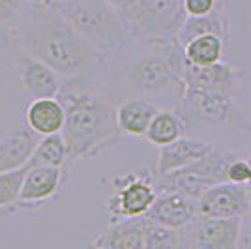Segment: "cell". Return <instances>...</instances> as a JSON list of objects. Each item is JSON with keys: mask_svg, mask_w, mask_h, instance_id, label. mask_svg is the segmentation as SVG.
I'll return each instance as SVG.
<instances>
[{"mask_svg": "<svg viewBox=\"0 0 251 249\" xmlns=\"http://www.w3.org/2000/svg\"><path fill=\"white\" fill-rule=\"evenodd\" d=\"M11 34L21 52L49 64L64 81H86L109 60L70 25L54 0H25Z\"/></svg>", "mask_w": 251, "mask_h": 249, "instance_id": "obj_1", "label": "cell"}, {"mask_svg": "<svg viewBox=\"0 0 251 249\" xmlns=\"http://www.w3.org/2000/svg\"><path fill=\"white\" fill-rule=\"evenodd\" d=\"M66 109L62 137L70 161L100 156L122 133L111 98L84 81H64L56 96Z\"/></svg>", "mask_w": 251, "mask_h": 249, "instance_id": "obj_2", "label": "cell"}, {"mask_svg": "<svg viewBox=\"0 0 251 249\" xmlns=\"http://www.w3.org/2000/svg\"><path fill=\"white\" fill-rule=\"evenodd\" d=\"M122 52L127 54L124 77L135 92L154 103L163 100L173 109L180 107L186 88L180 68L186 54L178 38H137Z\"/></svg>", "mask_w": 251, "mask_h": 249, "instance_id": "obj_3", "label": "cell"}, {"mask_svg": "<svg viewBox=\"0 0 251 249\" xmlns=\"http://www.w3.org/2000/svg\"><path fill=\"white\" fill-rule=\"evenodd\" d=\"M54 4L75 30L107 58L135 43V28L107 0H54Z\"/></svg>", "mask_w": 251, "mask_h": 249, "instance_id": "obj_4", "label": "cell"}, {"mask_svg": "<svg viewBox=\"0 0 251 249\" xmlns=\"http://www.w3.org/2000/svg\"><path fill=\"white\" fill-rule=\"evenodd\" d=\"M236 157V154L221 145L201 157L191 165L178 169L167 174H154V184L157 191H176L191 199H199L208 187L227 180V167Z\"/></svg>", "mask_w": 251, "mask_h": 249, "instance_id": "obj_5", "label": "cell"}, {"mask_svg": "<svg viewBox=\"0 0 251 249\" xmlns=\"http://www.w3.org/2000/svg\"><path fill=\"white\" fill-rule=\"evenodd\" d=\"M178 111L182 113L186 125L197 124L206 127H229V125H248L250 122L238 107L236 96L216 90L184 88V96Z\"/></svg>", "mask_w": 251, "mask_h": 249, "instance_id": "obj_6", "label": "cell"}, {"mask_svg": "<svg viewBox=\"0 0 251 249\" xmlns=\"http://www.w3.org/2000/svg\"><path fill=\"white\" fill-rule=\"evenodd\" d=\"M115 191L107 202L111 221L124 218H143L157 197L154 174H126L113 182Z\"/></svg>", "mask_w": 251, "mask_h": 249, "instance_id": "obj_7", "label": "cell"}, {"mask_svg": "<svg viewBox=\"0 0 251 249\" xmlns=\"http://www.w3.org/2000/svg\"><path fill=\"white\" fill-rule=\"evenodd\" d=\"M186 19L184 0H141L131 25L137 38H176Z\"/></svg>", "mask_w": 251, "mask_h": 249, "instance_id": "obj_8", "label": "cell"}, {"mask_svg": "<svg viewBox=\"0 0 251 249\" xmlns=\"http://www.w3.org/2000/svg\"><path fill=\"white\" fill-rule=\"evenodd\" d=\"M242 218L197 216L188 227L180 228V248L234 249L240 242Z\"/></svg>", "mask_w": 251, "mask_h": 249, "instance_id": "obj_9", "label": "cell"}, {"mask_svg": "<svg viewBox=\"0 0 251 249\" xmlns=\"http://www.w3.org/2000/svg\"><path fill=\"white\" fill-rule=\"evenodd\" d=\"M197 210L204 218H244L251 210V189L229 180L214 184L197 199Z\"/></svg>", "mask_w": 251, "mask_h": 249, "instance_id": "obj_10", "label": "cell"}, {"mask_svg": "<svg viewBox=\"0 0 251 249\" xmlns=\"http://www.w3.org/2000/svg\"><path fill=\"white\" fill-rule=\"evenodd\" d=\"M180 77L189 88L216 90V92H227L236 96L238 84H240V68L223 60L214 66H195L188 62L186 58L180 68Z\"/></svg>", "mask_w": 251, "mask_h": 249, "instance_id": "obj_11", "label": "cell"}, {"mask_svg": "<svg viewBox=\"0 0 251 249\" xmlns=\"http://www.w3.org/2000/svg\"><path fill=\"white\" fill-rule=\"evenodd\" d=\"M15 73L19 84L25 90L28 98H54L58 96L60 88L64 84L62 75L52 70L49 64L43 60L32 56V54H25L15 64Z\"/></svg>", "mask_w": 251, "mask_h": 249, "instance_id": "obj_12", "label": "cell"}, {"mask_svg": "<svg viewBox=\"0 0 251 249\" xmlns=\"http://www.w3.org/2000/svg\"><path fill=\"white\" fill-rule=\"evenodd\" d=\"M197 216V199H191L176 191H157L156 200L147 214V218L152 221L175 230L188 227Z\"/></svg>", "mask_w": 251, "mask_h": 249, "instance_id": "obj_13", "label": "cell"}, {"mask_svg": "<svg viewBox=\"0 0 251 249\" xmlns=\"http://www.w3.org/2000/svg\"><path fill=\"white\" fill-rule=\"evenodd\" d=\"M216 148L214 143L197 139V137H180L175 143L165 146H159L156 159V173L154 174H167L178 169L191 165L195 161H199L201 157H204Z\"/></svg>", "mask_w": 251, "mask_h": 249, "instance_id": "obj_14", "label": "cell"}, {"mask_svg": "<svg viewBox=\"0 0 251 249\" xmlns=\"http://www.w3.org/2000/svg\"><path fill=\"white\" fill-rule=\"evenodd\" d=\"M64 184V169L54 165H28L19 206H36L52 199Z\"/></svg>", "mask_w": 251, "mask_h": 249, "instance_id": "obj_15", "label": "cell"}, {"mask_svg": "<svg viewBox=\"0 0 251 249\" xmlns=\"http://www.w3.org/2000/svg\"><path fill=\"white\" fill-rule=\"evenodd\" d=\"M90 246L101 249H145V218L116 219Z\"/></svg>", "mask_w": 251, "mask_h": 249, "instance_id": "obj_16", "label": "cell"}, {"mask_svg": "<svg viewBox=\"0 0 251 249\" xmlns=\"http://www.w3.org/2000/svg\"><path fill=\"white\" fill-rule=\"evenodd\" d=\"M26 125L40 137L62 133L66 124V109L62 101L54 98H34L25 113Z\"/></svg>", "mask_w": 251, "mask_h": 249, "instance_id": "obj_17", "label": "cell"}, {"mask_svg": "<svg viewBox=\"0 0 251 249\" xmlns=\"http://www.w3.org/2000/svg\"><path fill=\"white\" fill-rule=\"evenodd\" d=\"M38 143L40 135L30 127L4 133L0 137V173L28 165Z\"/></svg>", "mask_w": 251, "mask_h": 249, "instance_id": "obj_18", "label": "cell"}, {"mask_svg": "<svg viewBox=\"0 0 251 249\" xmlns=\"http://www.w3.org/2000/svg\"><path fill=\"white\" fill-rule=\"evenodd\" d=\"M159 109H161L159 105L143 96L118 103L116 105V120H118L120 131L131 137H145L148 125Z\"/></svg>", "mask_w": 251, "mask_h": 249, "instance_id": "obj_19", "label": "cell"}, {"mask_svg": "<svg viewBox=\"0 0 251 249\" xmlns=\"http://www.w3.org/2000/svg\"><path fill=\"white\" fill-rule=\"evenodd\" d=\"M201 34H216V36H221L225 42L229 43L230 21L227 11H225V8L221 4H218L208 15L188 17L186 23H184V26L178 32L176 38L182 45H186L189 40H193L195 36H201Z\"/></svg>", "mask_w": 251, "mask_h": 249, "instance_id": "obj_20", "label": "cell"}, {"mask_svg": "<svg viewBox=\"0 0 251 249\" xmlns=\"http://www.w3.org/2000/svg\"><path fill=\"white\" fill-rule=\"evenodd\" d=\"M186 120L182 113L178 109H173V107H161L156 113V116L152 118V122L148 125L147 137L148 143H152L154 146H165L175 143L176 139L184 135L186 131Z\"/></svg>", "mask_w": 251, "mask_h": 249, "instance_id": "obj_21", "label": "cell"}, {"mask_svg": "<svg viewBox=\"0 0 251 249\" xmlns=\"http://www.w3.org/2000/svg\"><path fill=\"white\" fill-rule=\"evenodd\" d=\"M227 42L216 34H201L184 45L188 62L195 66H214L223 60Z\"/></svg>", "mask_w": 251, "mask_h": 249, "instance_id": "obj_22", "label": "cell"}, {"mask_svg": "<svg viewBox=\"0 0 251 249\" xmlns=\"http://www.w3.org/2000/svg\"><path fill=\"white\" fill-rule=\"evenodd\" d=\"M66 161H70V152H68L62 133H52V135H45L40 139L28 165L64 167Z\"/></svg>", "mask_w": 251, "mask_h": 249, "instance_id": "obj_23", "label": "cell"}, {"mask_svg": "<svg viewBox=\"0 0 251 249\" xmlns=\"http://www.w3.org/2000/svg\"><path fill=\"white\" fill-rule=\"evenodd\" d=\"M26 171H28V165L0 173V210H10V208L19 206Z\"/></svg>", "mask_w": 251, "mask_h": 249, "instance_id": "obj_24", "label": "cell"}, {"mask_svg": "<svg viewBox=\"0 0 251 249\" xmlns=\"http://www.w3.org/2000/svg\"><path fill=\"white\" fill-rule=\"evenodd\" d=\"M145 218V249H171L180 248V230L169 228Z\"/></svg>", "mask_w": 251, "mask_h": 249, "instance_id": "obj_25", "label": "cell"}, {"mask_svg": "<svg viewBox=\"0 0 251 249\" xmlns=\"http://www.w3.org/2000/svg\"><path fill=\"white\" fill-rule=\"evenodd\" d=\"M227 180L234 184H246L250 186L251 182V165L248 157L236 156L227 167Z\"/></svg>", "mask_w": 251, "mask_h": 249, "instance_id": "obj_26", "label": "cell"}, {"mask_svg": "<svg viewBox=\"0 0 251 249\" xmlns=\"http://www.w3.org/2000/svg\"><path fill=\"white\" fill-rule=\"evenodd\" d=\"M25 0H0V25H13L21 13Z\"/></svg>", "mask_w": 251, "mask_h": 249, "instance_id": "obj_27", "label": "cell"}, {"mask_svg": "<svg viewBox=\"0 0 251 249\" xmlns=\"http://www.w3.org/2000/svg\"><path fill=\"white\" fill-rule=\"evenodd\" d=\"M220 2L218 0H184V6L188 11V17H202L208 15Z\"/></svg>", "mask_w": 251, "mask_h": 249, "instance_id": "obj_28", "label": "cell"}, {"mask_svg": "<svg viewBox=\"0 0 251 249\" xmlns=\"http://www.w3.org/2000/svg\"><path fill=\"white\" fill-rule=\"evenodd\" d=\"M107 2H109L115 10L120 11L129 23L133 21L137 10H139V6H141V0H107ZM131 26H133V25H131Z\"/></svg>", "mask_w": 251, "mask_h": 249, "instance_id": "obj_29", "label": "cell"}, {"mask_svg": "<svg viewBox=\"0 0 251 249\" xmlns=\"http://www.w3.org/2000/svg\"><path fill=\"white\" fill-rule=\"evenodd\" d=\"M248 161H250L251 165V141H250V148H248ZM250 189H251V182H250Z\"/></svg>", "mask_w": 251, "mask_h": 249, "instance_id": "obj_30", "label": "cell"}]
</instances>
